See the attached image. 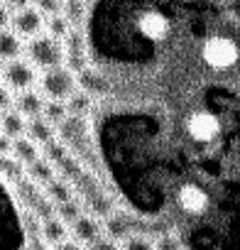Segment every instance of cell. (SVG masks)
<instances>
[{
    "mask_svg": "<svg viewBox=\"0 0 240 250\" xmlns=\"http://www.w3.org/2000/svg\"><path fill=\"white\" fill-rule=\"evenodd\" d=\"M199 57L201 62L213 69V71H228L240 62V47L238 42L225 35V32H211L203 37V42L199 44Z\"/></svg>",
    "mask_w": 240,
    "mask_h": 250,
    "instance_id": "1",
    "label": "cell"
},
{
    "mask_svg": "<svg viewBox=\"0 0 240 250\" xmlns=\"http://www.w3.org/2000/svg\"><path fill=\"white\" fill-rule=\"evenodd\" d=\"M25 54L27 59L37 66V71H49V69H59L66 64V52H64V42L49 35H37L32 40H27L25 44Z\"/></svg>",
    "mask_w": 240,
    "mask_h": 250,
    "instance_id": "2",
    "label": "cell"
},
{
    "mask_svg": "<svg viewBox=\"0 0 240 250\" xmlns=\"http://www.w3.org/2000/svg\"><path fill=\"white\" fill-rule=\"evenodd\" d=\"M79 88V79L69 66L49 69L40 76V91L52 101H66Z\"/></svg>",
    "mask_w": 240,
    "mask_h": 250,
    "instance_id": "3",
    "label": "cell"
},
{
    "mask_svg": "<svg viewBox=\"0 0 240 250\" xmlns=\"http://www.w3.org/2000/svg\"><path fill=\"white\" fill-rule=\"evenodd\" d=\"M220 118L208 110V108H199L194 110L189 118H186V133L194 143H201V145H208L213 143L218 135H220Z\"/></svg>",
    "mask_w": 240,
    "mask_h": 250,
    "instance_id": "4",
    "label": "cell"
},
{
    "mask_svg": "<svg viewBox=\"0 0 240 250\" xmlns=\"http://www.w3.org/2000/svg\"><path fill=\"white\" fill-rule=\"evenodd\" d=\"M37 66L30 62V59H13L5 64V71H3V83L20 93V91H27V88H35L37 83Z\"/></svg>",
    "mask_w": 240,
    "mask_h": 250,
    "instance_id": "5",
    "label": "cell"
},
{
    "mask_svg": "<svg viewBox=\"0 0 240 250\" xmlns=\"http://www.w3.org/2000/svg\"><path fill=\"white\" fill-rule=\"evenodd\" d=\"M64 52H66V64L74 74H81L83 69L91 66V52H88V40L86 32L74 27L69 32V37L64 40Z\"/></svg>",
    "mask_w": 240,
    "mask_h": 250,
    "instance_id": "6",
    "label": "cell"
},
{
    "mask_svg": "<svg viewBox=\"0 0 240 250\" xmlns=\"http://www.w3.org/2000/svg\"><path fill=\"white\" fill-rule=\"evenodd\" d=\"M13 30L20 37L32 40V37L42 35V30H47V20L35 5H30V8H22V10L13 13Z\"/></svg>",
    "mask_w": 240,
    "mask_h": 250,
    "instance_id": "7",
    "label": "cell"
},
{
    "mask_svg": "<svg viewBox=\"0 0 240 250\" xmlns=\"http://www.w3.org/2000/svg\"><path fill=\"white\" fill-rule=\"evenodd\" d=\"M69 228H71V238L79 240L81 245H91V243H96V240L103 235L100 221H98V216H93V213H83V216H79Z\"/></svg>",
    "mask_w": 240,
    "mask_h": 250,
    "instance_id": "8",
    "label": "cell"
},
{
    "mask_svg": "<svg viewBox=\"0 0 240 250\" xmlns=\"http://www.w3.org/2000/svg\"><path fill=\"white\" fill-rule=\"evenodd\" d=\"M177 201L186 213H203L208 208V194L199 184H184L177 194Z\"/></svg>",
    "mask_w": 240,
    "mask_h": 250,
    "instance_id": "9",
    "label": "cell"
},
{
    "mask_svg": "<svg viewBox=\"0 0 240 250\" xmlns=\"http://www.w3.org/2000/svg\"><path fill=\"white\" fill-rule=\"evenodd\" d=\"M76 79H79V88L86 91V93H91L93 98H103V96L110 93V81H108L105 74L98 71L96 66L83 69L81 74H76Z\"/></svg>",
    "mask_w": 240,
    "mask_h": 250,
    "instance_id": "10",
    "label": "cell"
},
{
    "mask_svg": "<svg viewBox=\"0 0 240 250\" xmlns=\"http://www.w3.org/2000/svg\"><path fill=\"white\" fill-rule=\"evenodd\" d=\"M44 103H47V101H44V93H42V91H37V88H27V91L15 93V103H13V108H18V110L30 120V118L42 115Z\"/></svg>",
    "mask_w": 240,
    "mask_h": 250,
    "instance_id": "11",
    "label": "cell"
},
{
    "mask_svg": "<svg viewBox=\"0 0 240 250\" xmlns=\"http://www.w3.org/2000/svg\"><path fill=\"white\" fill-rule=\"evenodd\" d=\"M30 140H35L40 147L49 145L52 140H57V128L44 118V115H37V118H30L27 120V133H25Z\"/></svg>",
    "mask_w": 240,
    "mask_h": 250,
    "instance_id": "12",
    "label": "cell"
},
{
    "mask_svg": "<svg viewBox=\"0 0 240 250\" xmlns=\"http://www.w3.org/2000/svg\"><path fill=\"white\" fill-rule=\"evenodd\" d=\"M0 133L8 135V138H22L27 133V118L18 110V108H10L0 115Z\"/></svg>",
    "mask_w": 240,
    "mask_h": 250,
    "instance_id": "13",
    "label": "cell"
},
{
    "mask_svg": "<svg viewBox=\"0 0 240 250\" xmlns=\"http://www.w3.org/2000/svg\"><path fill=\"white\" fill-rule=\"evenodd\" d=\"M42 191H44V196L57 206V204H64V201H69V199H74L76 196V191H74V187H71V182L69 179H64V177H54L49 184H44L42 187Z\"/></svg>",
    "mask_w": 240,
    "mask_h": 250,
    "instance_id": "14",
    "label": "cell"
},
{
    "mask_svg": "<svg viewBox=\"0 0 240 250\" xmlns=\"http://www.w3.org/2000/svg\"><path fill=\"white\" fill-rule=\"evenodd\" d=\"M69 233H71V228L59 218V216H52V218H44L42 221V240L47 243V245H59L61 240H66L69 238Z\"/></svg>",
    "mask_w": 240,
    "mask_h": 250,
    "instance_id": "15",
    "label": "cell"
},
{
    "mask_svg": "<svg viewBox=\"0 0 240 250\" xmlns=\"http://www.w3.org/2000/svg\"><path fill=\"white\" fill-rule=\"evenodd\" d=\"M22 52H25V44H22V37L15 30H3L0 32V59L13 62V59H20Z\"/></svg>",
    "mask_w": 240,
    "mask_h": 250,
    "instance_id": "16",
    "label": "cell"
},
{
    "mask_svg": "<svg viewBox=\"0 0 240 250\" xmlns=\"http://www.w3.org/2000/svg\"><path fill=\"white\" fill-rule=\"evenodd\" d=\"M40 145L35 143V140H30L27 135H22V138H15V145H13V157L20 162V165H32V162H37L40 160Z\"/></svg>",
    "mask_w": 240,
    "mask_h": 250,
    "instance_id": "17",
    "label": "cell"
},
{
    "mask_svg": "<svg viewBox=\"0 0 240 250\" xmlns=\"http://www.w3.org/2000/svg\"><path fill=\"white\" fill-rule=\"evenodd\" d=\"M25 172H27V179L35 182L37 187H44V184H49V182L57 177V167H54L49 160H44V157H40L37 162L27 165Z\"/></svg>",
    "mask_w": 240,
    "mask_h": 250,
    "instance_id": "18",
    "label": "cell"
},
{
    "mask_svg": "<svg viewBox=\"0 0 240 250\" xmlns=\"http://www.w3.org/2000/svg\"><path fill=\"white\" fill-rule=\"evenodd\" d=\"M0 177L15 187L18 182L27 177V172H25V165H20L13 155H0Z\"/></svg>",
    "mask_w": 240,
    "mask_h": 250,
    "instance_id": "19",
    "label": "cell"
},
{
    "mask_svg": "<svg viewBox=\"0 0 240 250\" xmlns=\"http://www.w3.org/2000/svg\"><path fill=\"white\" fill-rule=\"evenodd\" d=\"M66 108H69V115H76V118H86L91 110H93V96L76 88L69 98H66Z\"/></svg>",
    "mask_w": 240,
    "mask_h": 250,
    "instance_id": "20",
    "label": "cell"
},
{
    "mask_svg": "<svg viewBox=\"0 0 240 250\" xmlns=\"http://www.w3.org/2000/svg\"><path fill=\"white\" fill-rule=\"evenodd\" d=\"M86 201H88L86 206H88V211H91L93 216H110V213H113V199H110L105 191H100L98 187L86 194Z\"/></svg>",
    "mask_w": 240,
    "mask_h": 250,
    "instance_id": "21",
    "label": "cell"
},
{
    "mask_svg": "<svg viewBox=\"0 0 240 250\" xmlns=\"http://www.w3.org/2000/svg\"><path fill=\"white\" fill-rule=\"evenodd\" d=\"M61 13L74 27H79L88 18V0H64V10Z\"/></svg>",
    "mask_w": 240,
    "mask_h": 250,
    "instance_id": "22",
    "label": "cell"
},
{
    "mask_svg": "<svg viewBox=\"0 0 240 250\" xmlns=\"http://www.w3.org/2000/svg\"><path fill=\"white\" fill-rule=\"evenodd\" d=\"M42 115L54 125V128H59V125L69 118V108H66V101H52V98H47V103H44V110H42Z\"/></svg>",
    "mask_w": 240,
    "mask_h": 250,
    "instance_id": "23",
    "label": "cell"
},
{
    "mask_svg": "<svg viewBox=\"0 0 240 250\" xmlns=\"http://www.w3.org/2000/svg\"><path fill=\"white\" fill-rule=\"evenodd\" d=\"M74 30V25L64 18V13H59V15H52V18H47V35L49 37H57V40H66L69 37V32Z\"/></svg>",
    "mask_w": 240,
    "mask_h": 250,
    "instance_id": "24",
    "label": "cell"
},
{
    "mask_svg": "<svg viewBox=\"0 0 240 250\" xmlns=\"http://www.w3.org/2000/svg\"><path fill=\"white\" fill-rule=\"evenodd\" d=\"M69 155H71V152H69V145H64L59 138H57V140H52L49 145H44V147H42V157H44V160H49L54 167H59V165H61V162H64Z\"/></svg>",
    "mask_w": 240,
    "mask_h": 250,
    "instance_id": "25",
    "label": "cell"
},
{
    "mask_svg": "<svg viewBox=\"0 0 240 250\" xmlns=\"http://www.w3.org/2000/svg\"><path fill=\"white\" fill-rule=\"evenodd\" d=\"M57 216L66 223V226H71L79 216H83V211H81V204H79V199L74 196V199H69V201H64V204H57Z\"/></svg>",
    "mask_w": 240,
    "mask_h": 250,
    "instance_id": "26",
    "label": "cell"
},
{
    "mask_svg": "<svg viewBox=\"0 0 240 250\" xmlns=\"http://www.w3.org/2000/svg\"><path fill=\"white\" fill-rule=\"evenodd\" d=\"M32 5H35L42 15L52 18V15H59V13L64 10V0H32Z\"/></svg>",
    "mask_w": 240,
    "mask_h": 250,
    "instance_id": "27",
    "label": "cell"
},
{
    "mask_svg": "<svg viewBox=\"0 0 240 250\" xmlns=\"http://www.w3.org/2000/svg\"><path fill=\"white\" fill-rule=\"evenodd\" d=\"M123 250H157V243L145 235H128Z\"/></svg>",
    "mask_w": 240,
    "mask_h": 250,
    "instance_id": "28",
    "label": "cell"
},
{
    "mask_svg": "<svg viewBox=\"0 0 240 250\" xmlns=\"http://www.w3.org/2000/svg\"><path fill=\"white\" fill-rule=\"evenodd\" d=\"M88 250H123V248L118 245V240H113V238H108V235H100L96 243L88 245Z\"/></svg>",
    "mask_w": 240,
    "mask_h": 250,
    "instance_id": "29",
    "label": "cell"
},
{
    "mask_svg": "<svg viewBox=\"0 0 240 250\" xmlns=\"http://www.w3.org/2000/svg\"><path fill=\"white\" fill-rule=\"evenodd\" d=\"M15 103V96L13 91L5 86V83H0V115H3L5 110H10V105Z\"/></svg>",
    "mask_w": 240,
    "mask_h": 250,
    "instance_id": "30",
    "label": "cell"
},
{
    "mask_svg": "<svg viewBox=\"0 0 240 250\" xmlns=\"http://www.w3.org/2000/svg\"><path fill=\"white\" fill-rule=\"evenodd\" d=\"M10 25H13V10L5 3H0V32L8 30Z\"/></svg>",
    "mask_w": 240,
    "mask_h": 250,
    "instance_id": "31",
    "label": "cell"
},
{
    "mask_svg": "<svg viewBox=\"0 0 240 250\" xmlns=\"http://www.w3.org/2000/svg\"><path fill=\"white\" fill-rule=\"evenodd\" d=\"M52 250H83V245H81L79 240H74V238H66V240H61L59 245H54Z\"/></svg>",
    "mask_w": 240,
    "mask_h": 250,
    "instance_id": "32",
    "label": "cell"
},
{
    "mask_svg": "<svg viewBox=\"0 0 240 250\" xmlns=\"http://www.w3.org/2000/svg\"><path fill=\"white\" fill-rule=\"evenodd\" d=\"M13 145H15L13 138H8V135L0 133V155H13Z\"/></svg>",
    "mask_w": 240,
    "mask_h": 250,
    "instance_id": "33",
    "label": "cell"
},
{
    "mask_svg": "<svg viewBox=\"0 0 240 250\" xmlns=\"http://www.w3.org/2000/svg\"><path fill=\"white\" fill-rule=\"evenodd\" d=\"M0 3H5L13 13H18V10H22V8H30L32 0H0Z\"/></svg>",
    "mask_w": 240,
    "mask_h": 250,
    "instance_id": "34",
    "label": "cell"
},
{
    "mask_svg": "<svg viewBox=\"0 0 240 250\" xmlns=\"http://www.w3.org/2000/svg\"><path fill=\"white\" fill-rule=\"evenodd\" d=\"M25 250H49V245H47L44 240H30Z\"/></svg>",
    "mask_w": 240,
    "mask_h": 250,
    "instance_id": "35",
    "label": "cell"
},
{
    "mask_svg": "<svg viewBox=\"0 0 240 250\" xmlns=\"http://www.w3.org/2000/svg\"><path fill=\"white\" fill-rule=\"evenodd\" d=\"M3 71H5V64H3V59H0V79H3Z\"/></svg>",
    "mask_w": 240,
    "mask_h": 250,
    "instance_id": "36",
    "label": "cell"
}]
</instances>
